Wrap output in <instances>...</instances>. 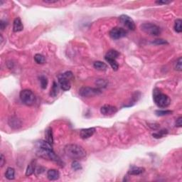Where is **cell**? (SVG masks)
<instances>
[{"label":"cell","instance_id":"28","mask_svg":"<svg viewBox=\"0 0 182 182\" xmlns=\"http://www.w3.org/2000/svg\"><path fill=\"white\" fill-rule=\"evenodd\" d=\"M71 168L74 171H78L82 169V166L78 161H73L71 164Z\"/></svg>","mask_w":182,"mask_h":182},{"label":"cell","instance_id":"10","mask_svg":"<svg viewBox=\"0 0 182 182\" xmlns=\"http://www.w3.org/2000/svg\"><path fill=\"white\" fill-rule=\"evenodd\" d=\"M95 127H89L82 129L80 131V137L83 139H86L91 137L95 134Z\"/></svg>","mask_w":182,"mask_h":182},{"label":"cell","instance_id":"31","mask_svg":"<svg viewBox=\"0 0 182 182\" xmlns=\"http://www.w3.org/2000/svg\"><path fill=\"white\" fill-rule=\"evenodd\" d=\"M175 127H182V117H179L176 119L175 122Z\"/></svg>","mask_w":182,"mask_h":182},{"label":"cell","instance_id":"7","mask_svg":"<svg viewBox=\"0 0 182 182\" xmlns=\"http://www.w3.org/2000/svg\"><path fill=\"white\" fill-rule=\"evenodd\" d=\"M127 34V31L122 27H114L109 32L110 38L114 40H117L125 37Z\"/></svg>","mask_w":182,"mask_h":182},{"label":"cell","instance_id":"13","mask_svg":"<svg viewBox=\"0 0 182 182\" xmlns=\"http://www.w3.org/2000/svg\"><path fill=\"white\" fill-rule=\"evenodd\" d=\"M8 124L13 129H19L21 127V121L16 117H12L9 119Z\"/></svg>","mask_w":182,"mask_h":182},{"label":"cell","instance_id":"29","mask_svg":"<svg viewBox=\"0 0 182 182\" xmlns=\"http://www.w3.org/2000/svg\"><path fill=\"white\" fill-rule=\"evenodd\" d=\"M96 84L97 85V88H105L108 85V82L106 81L104 79H98L97 80Z\"/></svg>","mask_w":182,"mask_h":182},{"label":"cell","instance_id":"8","mask_svg":"<svg viewBox=\"0 0 182 182\" xmlns=\"http://www.w3.org/2000/svg\"><path fill=\"white\" fill-rule=\"evenodd\" d=\"M119 21L125 27L131 31H135L136 29V25L134 20L126 14H122L119 16Z\"/></svg>","mask_w":182,"mask_h":182},{"label":"cell","instance_id":"17","mask_svg":"<svg viewBox=\"0 0 182 182\" xmlns=\"http://www.w3.org/2000/svg\"><path fill=\"white\" fill-rule=\"evenodd\" d=\"M46 140L51 144H54V137H53V130L51 127H49L45 131Z\"/></svg>","mask_w":182,"mask_h":182},{"label":"cell","instance_id":"11","mask_svg":"<svg viewBox=\"0 0 182 182\" xmlns=\"http://www.w3.org/2000/svg\"><path fill=\"white\" fill-rule=\"evenodd\" d=\"M47 178L49 181H56L60 178V172L57 169H52L47 172Z\"/></svg>","mask_w":182,"mask_h":182},{"label":"cell","instance_id":"3","mask_svg":"<svg viewBox=\"0 0 182 182\" xmlns=\"http://www.w3.org/2000/svg\"><path fill=\"white\" fill-rule=\"evenodd\" d=\"M74 78L71 71H66V73L58 75V80L60 88L64 91H69L71 88V80Z\"/></svg>","mask_w":182,"mask_h":182},{"label":"cell","instance_id":"15","mask_svg":"<svg viewBox=\"0 0 182 182\" xmlns=\"http://www.w3.org/2000/svg\"><path fill=\"white\" fill-rule=\"evenodd\" d=\"M119 56V53L116 50L111 49L109 50L106 53L105 56V59H114L116 60L117 57Z\"/></svg>","mask_w":182,"mask_h":182},{"label":"cell","instance_id":"14","mask_svg":"<svg viewBox=\"0 0 182 182\" xmlns=\"http://www.w3.org/2000/svg\"><path fill=\"white\" fill-rule=\"evenodd\" d=\"M145 171V169L143 167H135L132 166L130 167V169L128 171V174L130 175H133V176H137L139 175V174L144 173Z\"/></svg>","mask_w":182,"mask_h":182},{"label":"cell","instance_id":"4","mask_svg":"<svg viewBox=\"0 0 182 182\" xmlns=\"http://www.w3.org/2000/svg\"><path fill=\"white\" fill-rule=\"evenodd\" d=\"M20 100L26 105H33L36 102V96L32 91L29 89L22 90L19 94Z\"/></svg>","mask_w":182,"mask_h":182},{"label":"cell","instance_id":"19","mask_svg":"<svg viewBox=\"0 0 182 182\" xmlns=\"http://www.w3.org/2000/svg\"><path fill=\"white\" fill-rule=\"evenodd\" d=\"M168 130H167V129H162V130L152 134V137L155 139H161L162 138V137H165L167 135H168Z\"/></svg>","mask_w":182,"mask_h":182},{"label":"cell","instance_id":"26","mask_svg":"<svg viewBox=\"0 0 182 182\" xmlns=\"http://www.w3.org/2000/svg\"><path fill=\"white\" fill-rule=\"evenodd\" d=\"M106 61L108 62V63L110 64V66H111V68L113 69V71H117V70L119 69V65L118 63H117L116 60H114V59H105Z\"/></svg>","mask_w":182,"mask_h":182},{"label":"cell","instance_id":"18","mask_svg":"<svg viewBox=\"0 0 182 182\" xmlns=\"http://www.w3.org/2000/svg\"><path fill=\"white\" fill-rule=\"evenodd\" d=\"M36 161L33 160L32 162L29 164V166L27 167V170H26V174L25 175L27 176H29L32 175L35 172L36 170Z\"/></svg>","mask_w":182,"mask_h":182},{"label":"cell","instance_id":"5","mask_svg":"<svg viewBox=\"0 0 182 182\" xmlns=\"http://www.w3.org/2000/svg\"><path fill=\"white\" fill-rule=\"evenodd\" d=\"M141 30L150 36H159L161 31L160 27L152 23H144L140 26Z\"/></svg>","mask_w":182,"mask_h":182},{"label":"cell","instance_id":"6","mask_svg":"<svg viewBox=\"0 0 182 182\" xmlns=\"http://www.w3.org/2000/svg\"><path fill=\"white\" fill-rule=\"evenodd\" d=\"M79 95L83 97H92L96 96L102 93L100 89L97 88H91V87H83L80 88L78 92Z\"/></svg>","mask_w":182,"mask_h":182},{"label":"cell","instance_id":"1","mask_svg":"<svg viewBox=\"0 0 182 182\" xmlns=\"http://www.w3.org/2000/svg\"><path fill=\"white\" fill-rule=\"evenodd\" d=\"M64 152L67 157L73 159H80L85 157L86 151L80 145L69 144L64 147Z\"/></svg>","mask_w":182,"mask_h":182},{"label":"cell","instance_id":"23","mask_svg":"<svg viewBox=\"0 0 182 182\" xmlns=\"http://www.w3.org/2000/svg\"><path fill=\"white\" fill-rule=\"evenodd\" d=\"M181 24H182V20L181 19H176L175 23H174V30H175L176 32L179 33V34L182 32Z\"/></svg>","mask_w":182,"mask_h":182},{"label":"cell","instance_id":"25","mask_svg":"<svg viewBox=\"0 0 182 182\" xmlns=\"http://www.w3.org/2000/svg\"><path fill=\"white\" fill-rule=\"evenodd\" d=\"M174 68L176 71H179L181 72L182 71V58L181 57H179L177 60L174 62Z\"/></svg>","mask_w":182,"mask_h":182},{"label":"cell","instance_id":"22","mask_svg":"<svg viewBox=\"0 0 182 182\" xmlns=\"http://www.w3.org/2000/svg\"><path fill=\"white\" fill-rule=\"evenodd\" d=\"M58 92H59V86H58L56 82L54 81V83H53L52 88L51 90L50 95L52 97H56L58 95Z\"/></svg>","mask_w":182,"mask_h":182},{"label":"cell","instance_id":"9","mask_svg":"<svg viewBox=\"0 0 182 182\" xmlns=\"http://www.w3.org/2000/svg\"><path fill=\"white\" fill-rule=\"evenodd\" d=\"M117 111L118 110L115 106L110 105H105L100 108V113L105 116H111L115 115Z\"/></svg>","mask_w":182,"mask_h":182},{"label":"cell","instance_id":"21","mask_svg":"<svg viewBox=\"0 0 182 182\" xmlns=\"http://www.w3.org/2000/svg\"><path fill=\"white\" fill-rule=\"evenodd\" d=\"M172 113H173V111L170 110H157L155 111L156 115L159 117L167 116V115H172Z\"/></svg>","mask_w":182,"mask_h":182},{"label":"cell","instance_id":"20","mask_svg":"<svg viewBox=\"0 0 182 182\" xmlns=\"http://www.w3.org/2000/svg\"><path fill=\"white\" fill-rule=\"evenodd\" d=\"M5 176L8 180H14L15 178V170L12 167H9L7 168L5 173Z\"/></svg>","mask_w":182,"mask_h":182},{"label":"cell","instance_id":"34","mask_svg":"<svg viewBox=\"0 0 182 182\" xmlns=\"http://www.w3.org/2000/svg\"><path fill=\"white\" fill-rule=\"evenodd\" d=\"M7 24H7L6 21L1 20V21H0V28H1V30L3 31L4 29L6 28Z\"/></svg>","mask_w":182,"mask_h":182},{"label":"cell","instance_id":"16","mask_svg":"<svg viewBox=\"0 0 182 182\" xmlns=\"http://www.w3.org/2000/svg\"><path fill=\"white\" fill-rule=\"evenodd\" d=\"M93 67H94L95 69L98 70V71H107L108 69V66L107 64L104 63V62L100 61V60H97V61H95V63H93Z\"/></svg>","mask_w":182,"mask_h":182},{"label":"cell","instance_id":"35","mask_svg":"<svg viewBox=\"0 0 182 182\" xmlns=\"http://www.w3.org/2000/svg\"><path fill=\"white\" fill-rule=\"evenodd\" d=\"M5 163H6V159H5L4 156L1 154V158H0V165H1V167H3Z\"/></svg>","mask_w":182,"mask_h":182},{"label":"cell","instance_id":"27","mask_svg":"<svg viewBox=\"0 0 182 182\" xmlns=\"http://www.w3.org/2000/svg\"><path fill=\"white\" fill-rule=\"evenodd\" d=\"M40 83H41V87L42 89H46L47 88L48 85V80L46 77L44 76V75H41L39 78Z\"/></svg>","mask_w":182,"mask_h":182},{"label":"cell","instance_id":"30","mask_svg":"<svg viewBox=\"0 0 182 182\" xmlns=\"http://www.w3.org/2000/svg\"><path fill=\"white\" fill-rule=\"evenodd\" d=\"M152 43L155 44V45H165V44H169L166 40L162 39V38H158V39L154 40L153 41H152Z\"/></svg>","mask_w":182,"mask_h":182},{"label":"cell","instance_id":"36","mask_svg":"<svg viewBox=\"0 0 182 182\" xmlns=\"http://www.w3.org/2000/svg\"><path fill=\"white\" fill-rule=\"evenodd\" d=\"M43 1L46 4H55L58 2V1H57V0H55V1H53V0H43Z\"/></svg>","mask_w":182,"mask_h":182},{"label":"cell","instance_id":"2","mask_svg":"<svg viewBox=\"0 0 182 182\" xmlns=\"http://www.w3.org/2000/svg\"><path fill=\"white\" fill-rule=\"evenodd\" d=\"M153 100L156 105L159 108H166L171 104L170 97L158 88H155L153 91Z\"/></svg>","mask_w":182,"mask_h":182},{"label":"cell","instance_id":"33","mask_svg":"<svg viewBox=\"0 0 182 182\" xmlns=\"http://www.w3.org/2000/svg\"><path fill=\"white\" fill-rule=\"evenodd\" d=\"M149 127L152 128V130H156L159 128V125L157 124V123H151V124H149Z\"/></svg>","mask_w":182,"mask_h":182},{"label":"cell","instance_id":"24","mask_svg":"<svg viewBox=\"0 0 182 182\" xmlns=\"http://www.w3.org/2000/svg\"><path fill=\"white\" fill-rule=\"evenodd\" d=\"M34 60L38 64H43L46 62V58L42 54H36L34 56Z\"/></svg>","mask_w":182,"mask_h":182},{"label":"cell","instance_id":"12","mask_svg":"<svg viewBox=\"0 0 182 182\" xmlns=\"http://www.w3.org/2000/svg\"><path fill=\"white\" fill-rule=\"evenodd\" d=\"M24 25L20 18L17 17L14 19L13 22V31L14 32H20L23 31Z\"/></svg>","mask_w":182,"mask_h":182},{"label":"cell","instance_id":"32","mask_svg":"<svg viewBox=\"0 0 182 182\" xmlns=\"http://www.w3.org/2000/svg\"><path fill=\"white\" fill-rule=\"evenodd\" d=\"M172 1H166V0H159V1H156L155 3L159 5H166V4H171Z\"/></svg>","mask_w":182,"mask_h":182}]
</instances>
